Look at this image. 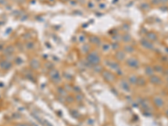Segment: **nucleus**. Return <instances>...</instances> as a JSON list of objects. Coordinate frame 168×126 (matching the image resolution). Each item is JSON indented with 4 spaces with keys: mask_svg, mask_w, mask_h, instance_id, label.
Segmentation results:
<instances>
[{
    "mask_svg": "<svg viewBox=\"0 0 168 126\" xmlns=\"http://www.w3.org/2000/svg\"><path fill=\"white\" fill-rule=\"evenodd\" d=\"M77 40L79 43H81V44H84L86 42V36L84 35H80L77 36Z\"/></svg>",
    "mask_w": 168,
    "mask_h": 126,
    "instance_id": "nucleus-19",
    "label": "nucleus"
},
{
    "mask_svg": "<svg viewBox=\"0 0 168 126\" xmlns=\"http://www.w3.org/2000/svg\"><path fill=\"white\" fill-rule=\"evenodd\" d=\"M146 39L151 42H155L158 40V36L155 32H148L146 34Z\"/></svg>",
    "mask_w": 168,
    "mask_h": 126,
    "instance_id": "nucleus-5",
    "label": "nucleus"
},
{
    "mask_svg": "<svg viewBox=\"0 0 168 126\" xmlns=\"http://www.w3.org/2000/svg\"><path fill=\"white\" fill-rule=\"evenodd\" d=\"M137 80H138V77H136L135 76H131L129 77V82H130L131 84H136L137 83Z\"/></svg>",
    "mask_w": 168,
    "mask_h": 126,
    "instance_id": "nucleus-21",
    "label": "nucleus"
},
{
    "mask_svg": "<svg viewBox=\"0 0 168 126\" xmlns=\"http://www.w3.org/2000/svg\"><path fill=\"white\" fill-rule=\"evenodd\" d=\"M140 44L146 50H154L155 48L153 42L148 40L147 39H142V40H140Z\"/></svg>",
    "mask_w": 168,
    "mask_h": 126,
    "instance_id": "nucleus-3",
    "label": "nucleus"
},
{
    "mask_svg": "<svg viewBox=\"0 0 168 126\" xmlns=\"http://www.w3.org/2000/svg\"><path fill=\"white\" fill-rule=\"evenodd\" d=\"M49 1H50V2H53V1H55V0H49Z\"/></svg>",
    "mask_w": 168,
    "mask_h": 126,
    "instance_id": "nucleus-29",
    "label": "nucleus"
},
{
    "mask_svg": "<svg viewBox=\"0 0 168 126\" xmlns=\"http://www.w3.org/2000/svg\"><path fill=\"white\" fill-rule=\"evenodd\" d=\"M122 40L124 41L125 43H128L129 42V41L131 40V36L128 35V34H126V35H124L123 36H122Z\"/></svg>",
    "mask_w": 168,
    "mask_h": 126,
    "instance_id": "nucleus-18",
    "label": "nucleus"
},
{
    "mask_svg": "<svg viewBox=\"0 0 168 126\" xmlns=\"http://www.w3.org/2000/svg\"><path fill=\"white\" fill-rule=\"evenodd\" d=\"M150 4L154 6H157L160 4V0H150Z\"/></svg>",
    "mask_w": 168,
    "mask_h": 126,
    "instance_id": "nucleus-23",
    "label": "nucleus"
},
{
    "mask_svg": "<svg viewBox=\"0 0 168 126\" xmlns=\"http://www.w3.org/2000/svg\"><path fill=\"white\" fill-rule=\"evenodd\" d=\"M81 51L83 53H88L90 51V45L89 44H87V43H84V45L81 46Z\"/></svg>",
    "mask_w": 168,
    "mask_h": 126,
    "instance_id": "nucleus-14",
    "label": "nucleus"
},
{
    "mask_svg": "<svg viewBox=\"0 0 168 126\" xmlns=\"http://www.w3.org/2000/svg\"><path fill=\"white\" fill-rule=\"evenodd\" d=\"M145 74L146 75H148V76H152V75H154V72H155V71H154V68H153L152 67H150V66H146L145 67Z\"/></svg>",
    "mask_w": 168,
    "mask_h": 126,
    "instance_id": "nucleus-12",
    "label": "nucleus"
},
{
    "mask_svg": "<svg viewBox=\"0 0 168 126\" xmlns=\"http://www.w3.org/2000/svg\"><path fill=\"white\" fill-rule=\"evenodd\" d=\"M164 73H165V75H166L167 77H168V69H167V70H165V72H164Z\"/></svg>",
    "mask_w": 168,
    "mask_h": 126,
    "instance_id": "nucleus-27",
    "label": "nucleus"
},
{
    "mask_svg": "<svg viewBox=\"0 0 168 126\" xmlns=\"http://www.w3.org/2000/svg\"><path fill=\"white\" fill-rule=\"evenodd\" d=\"M150 81L152 84H155V85H158V84H161L162 83V80L160 79V77L155 76V75H152L150 77Z\"/></svg>",
    "mask_w": 168,
    "mask_h": 126,
    "instance_id": "nucleus-6",
    "label": "nucleus"
},
{
    "mask_svg": "<svg viewBox=\"0 0 168 126\" xmlns=\"http://www.w3.org/2000/svg\"><path fill=\"white\" fill-rule=\"evenodd\" d=\"M61 1H64V2H66V1H67V0H61Z\"/></svg>",
    "mask_w": 168,
    "mask_h": 126,
    "instance_id": "nucleus-30",
    "label": "nucleus"
},
{
    "mask_svg": "<svg viewBox=\"0 0 168 126\" xmlns=\"http://www.w3.org/2000/svg\"><path fill=\"white\" fill-rule=\"evenodd\" d=\"M153 68H154V71L155 72H158V73H161V72H164V68L160 65H155V66L153 67Z\"/></svg>",
    "mask_w": 168,
    "mask_h": 126,
    "instance_id": "nucleus-15",
    "label": "nucleus"
},
{
    "mask_svg": "<svg viewBox=\"0 0 168 126\" xmlns=\"http://www.w3.org/2000/svg\"><path fill=\"white\" fill-rule=\"evenodd\" d=\"M103 76H104V78L105 80H107V81H109V82H111L114 79V75H113L111 72H109L108 71H104L103 72Z\"/></svg>",
    "mask_w": 168,
    "mask_h": 126,
    "instance_id": "nucleus-7",
    "label": "nucleus"
},
{
    "mask_svg": "<svg viewBox=\"0 0 168 126\" xmlns=\"http://www.w3.org/2000/svg\"><path fill=\"white\" fill-rule=\"evenodd\" d=\"M124 51L126 53H133L134 51V47L131 45H126L124 47Z\"/></svg>",
    "mask_w": 168,
    "mask_h": 126,
    "instance_id": "nucleus-13",
    "label": "nucleus"
},
{
    "mask_svg": "<svg viewBox=\"0 0 168 126\" xmlns=\"http://www.w3.org/2000/svg\"><path fill=\"white\" fill-rule=\"evenodd\" d=\"M87 61L89 63L90 65L96 66V65H98L100 63L101 58L99 56V55L96 51H92L88 53V55H87Z\"/></svg>",
    "mask_w": 168,
    "mask_h": 126,
    "instance_id": "nucleus-1",
    "label": "nucleus"
},
{
    "mask_svg": "<svg viewBox=\"0 0 168 126\" xmlns=\"http://www.w3.org/2000/svg\"><path fill=\"white\" fill-rule=\"evenodd\" d=\"M30 64L34 68H39V67H40V61L37 59H32L31 60Z\"/></svg>",
    "mask_w": 168,
    "mask_h": 126,
    "instance_id": "nucleus-17",
    "label": "nucleus"
},
{
    "mask_svg": "<svg viewBox=\"0 0 168 126\" xmlns=\"http://www.w3.org/2000/svg\"><path fill=\"white\" fill-rule=\"evenodd\" d=\"M106 65H108L109 67H111L113 69H118L119 68V64H118L117 62L115 61H113V60H106Z\"/></svg>",
    "mask_w": 168,
    "mask_h": 126,
    "instance_id": "nucleus-11",
    "label": "nucleus"
},
{
    "mask_svg": "<svg viewBox=\"0 0 168 126\" xmlns=\"http://www.w3.org/2000/svg\"><path fill=\"white\" fill-rule=\"evenodd\" d=\"M153 102H154V104L156 106L157 108H162L164 106V100H163L162 98H160V96H155L154 98H153Z\"/></svg>",
    "mask_w": 168,
    "mask_h": 126,
    "instance_id": "nucleus-4",
    "label": "nucleus"
},
{
    "mask_svg": "<svg viewBox=\"0 0 168 126\" xmlns=\"http://www.w3.org/2000/svg\"><path fill=\"white\" fill-rule=\"evenodd\" d=\"M119 45L116 42L113 43V44L111 45V48H112V49H114V50H118V49H119Z\"/></svg>",
    "mask_w": 168,
    "mask_h": 126,
    "instance_id": "nucleus-24",
    "label": "nucleus"
},
{
    "mask_svg": "<svg viewBox=\"0 0 168 126\" xmlns=\"http://www.w3.org/2000/svg\"><path fill=\"white\" fill-rule=\"evenodd\" d=\"M102 50L104 52L109 51V50H111V45L109 44V43H104V44L102 45Z\"/></svg>",
    "mask_w": 168,
    "mask_h": 126,
    "instance_id": "nucleus-16",
    "label": "nucleus"
},
{
    "mask_svg": "<svg viewBox=\"0 0 168 126\" xmlns=\"http://www.w3.org/2000/svg\"><path fill=\"white\" fill-rule=\"evenodd\" d=\"M115 57L118 60H123L125 58V52L124 50H118L115 54Z\"/></svg>",
    "mask_w": 168,
    "mask_h": 126,
    "instance_id": "nucleus-8",
    "label": "nucleus"
},
{
    "mask_svg": "<svg viewBox=\"0 0 168 126\" xmlns=\"http://www.w3.org/2000/svg\"><path fill=\"white\" fill-rule=\"evenodd\" d=\"M121 85H122V88H123V89H124V91H127V92L129 91V85L128 82L123 81V82H122Z\"/></svg>",
    "mask_w": 168,
    "mask_h": 126,
    "instance_id": "nucleus-20",
    "label": "nucleus"
},
{
    "mask_svg": "<svg viewBox=\"0 0 168 126\" xmlns=\"http://www.w3.org/2000/svg\"><path fill=\"white\" fill-rule=\"evenodd\" d=\"M93 7H94V4L93 2H88V8H93Z\"/></svg>",
    "mask_w": 168,
    "mask_h": 126,
    "instance_id": "nucleus-25",
    "label": "nucleus"
},
{
    "mask_svg": "<svg viewBox=\"0 0 168 126\" xmlns=\"http://www.w3.org/2000/svg\"><path fill=\"white\" fill-rule=\"evenodd\" d=\"M50 78H51L53 81L55 82H58L60 81V79H61V77H60V74L58 72L56 71H53L50 73Z\"/></svg>",
    "mask_w": 168,
    "mask_h": 126,
    "instance_id": "nucleus-10",
    "label": "nucleus"
},
{
    "mask_svg": "<svg viewBox=\"0 0 168 126\" xmlns=\"http://www.w3.org/2000/svg\"><path fill=\"white\" fill-rule=\"evenodd\" d=\"M145 80L143 78V77H140V78H138L137 80V84H139L140 86H144L145 85Z\"/></svg>",
    "mask_w": 168,
    "mask_h": 126,
    "instance_id": "nucleus-22",
    "label": "nucleus"
},
{
    "mask_svg": "<svg viewBox=\"0 0 168 126\" xmlns=\"http://www.w3.org/2000/svg\"><path fill=\"white\" fill-rule=\"evenodd\" d=\"M126 64L131 68H138L140 67V61L134 57H129V59H127Z\"/></svg>",
    "mask_w": 168,
    "mask_h": 126,
    "instance_id": "nucleus-2",
    "label": "nucleus"
},
{
    "mask_svg": "<svg viewBox=\"0 0 168 126\" xmlns=\"http://www.w3.org/2000/svg\"><path fill=\"white\" fill-rule=\"evenodd\" d=\"M168 4V0H160V4Z\"/></svg>",
    "mask_w": 168,
    "mask_h": 126,
    "instance_id": "nucleus-26",
    "label": "nucleus"
},
{
    "mask_svg": "<svg viewBox=\"0 0 168 126\" xmlns=\"http://www.w3.org/2000/svg\"><path fill=\"white\" fill-rule=\"evenodd\" d=\"M166 81H167V82H168V77H167V78H166Z\"/></svg>",
    "mask_w": 168,
    "mask_h": 126,
    "instance_id": "nucleus-31",
    "label": "nucleus"
},
{
    "mask_svg": "<svg viewBox=\"0 0 168 126\" xmlns=\"http://www.w3.org/2000/svg\"><path fill=\"white\" fill-rule=\"evenodd\" d=\"M90 42L92 43L93 45H99L101 44V40L99 37H98V36H95V35H93L90 37Z\"/></svg>",
    "mask_w": 168,
    "mask_h": 126,
    "instance_id": "nucleus-9",
    "label": "nucleus"
},
{
    "mask_svg": "<svg viewBox=\"0 0 168 126\" xmlns=\"http://www.w3.org/2000/svg\"><path fill=\"white\" fill-rule=\"evenodd\" d=\"M165 115H166L167 117H168V108H167L166 110H165Z\"/></svg>",
    "mask_w": 168,
    "mask_h": 126,
    "instance_id": "nucleus-28",
    "label": "nucleus"
}]
</instances>
